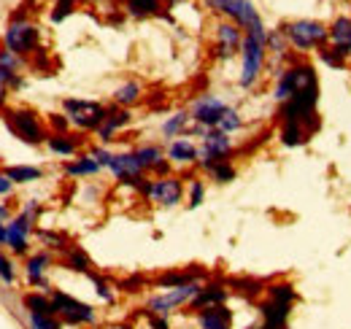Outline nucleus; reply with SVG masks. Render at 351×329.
<instances>
[{
	"label": "nucleus",
	"mask_w": 351,
	"mask_h": 329,
	"mask_svg": "<svg viewBox=\"0 0 351 329\" xmlns=\"http://www.w3.org/2000/svg\"><path fill=\"white\" fill-rule=\"evenodd\" d=\"M311 130H308L306 124H298V122H287L281 124V130H278V141H281V146H287V149H303L308 141H311Z\"/></svg>",
	"instance_id": "obj_21"
},
{
	"label": "nucleus",
	"mask_w": 351,
	"mask_h": 329,
	"mask_svg": "<svg viewBox=\"0 0 351 329\" xmlns=\"http://www.w3.org/2000/svg\"><path fill=\"white\" fill-rule=\"evenodd\" d=\"M267 297L276 300V302H284V305H295V302H298V291H295L292 284H287V281L267 287Z\"/></svg>",
	"instance_id": "obj_35"
},
{
	"label": "nucleus",
	"mask_w": 351,
	"mask_h": 329,
	"mask_svg": "<svg viewBox=\"0 0 351 329\" xmlns=\"http://www.w3.org/2000/svg\"><path fill=\"white\" fill-rule=\"evenodd\" d=\"M327 27H330V46L351 60V16H335Z\"/></svg>",
	"instance_id": "obj_17"
},
{
	"label": "nucleus",
	"mask_w": 351,
	"mask_h": 329,
	"mask_svg": "<svg viewBox=\"0 0 351 329\" xmlns=\"http://www.w3.org/2000/svg\"><path fill=\"white\" fill-rule=\"evenodd\" d=\"M5 175L14 184H30V181H41L44 173L38 167H30V164H14V167H5Z\"/></svg>",
	"instance_id": "obj_31"
},
{
	"label": "nucleus",
	"mask_w": 351,
	"mask_h": 329,
	"mask_svg": "<svg viewBox=\"0 0 351 329\" xmlns=\"http://www.w3.org/2000/svg\"><path fill=\"white\" fill-rule=\"evenodd\" d=\"M30 329H62V324L54 316H41V313H30Z\"/></svg>",
	"instance_id": "obj_42"
},
{
	"label": "nucleus",
	"mask_w": 351,
	"mask_h": 329,
	"mask_svg": "<svg viewBox=\"0 0 351 329\" xmlns=\"http://www.w3.org/2000/svg\"><path fill=\"white\" fill-rule=\"evenodd\" d=\"M316 106H319V82L311 84V86H303V89L295 92L287 103H281L278 119H281V124H287V122L306 124L311 132H316V130H319Z\"/></svg>",
	"instance_id": "obj_3"
},
{
	"label": "nucleus",
	"mask_w": 351,
	"mask_h": 329,
	"mask_svg": "<svg viewBox=\"0 0 351 329\" xmlns=\"http://www.w3.org/2000/svg\"><path fill=\"white\" fill-rule=\"evenodd\" d=\"M62 111L68 117V122L84 132H97L100 124L106 122L108 117V108L95 103V100H79V97H68L62 100Z\"/></svg>",
	"instance_id": "obj_5"
},
{
	"label": "nucleus",
	"mask_w": 351,
	"mask_h": 329,
	"mask_svg": "<svg viewBox=\"0 0 351 329\" xmlns=\"http://www.w3.org/2000/svg\"><path fill=\"white\" fill-rule=\"evenodd\" d=\"M200 278V273H189V270H178V273H165L157 278V289H178V287H186V284H195Z\"/></svg>",
	"instance_id": "obj_28"
},
{
	"label": "nucleus",
	"mask_w": 351,
	"mask_h": 329,
	"mask_svg": "<svg viewBox=\"0 0 351 329\" xmlns=\"http://www.w3.org/2000/svg\"><path fill=\"white\" fill-rule=\"evenodd\" d=\"M0 243H5V224L0 221Z\"/></svg>",
	"instance_id": "obj_52"
},
{
	"label": "nucleus",
	"mask_w": 351,
	"mask_h": 329,
	"mask_svg": "<svg viewBox=\"0 0 351 329\" xmlns=\"http://www.w3.org/2000/svg\"><path fill=\"white\" fill-rule=\"evenodd\" d=\"M141 97H143V86L138 82H125L114 89V106H122V108L135 106Z\"/></svg>",
	"instance_id": "obj_25"
},
{
	"label": "nucleus",
	"mask_w": 351,
	"mask_h": 329,
	"mask_svg": "<svg viewBox=\"0 0 351 329\" xmlns=\"http://www.w3.org/2000/svg\"><path fill=\"white\" fill-rule=\"evenodd\" d=\"M5 124L11 127V132L16 135V138H22L25 143H33V146H38V143H44L46 141V130L41 119H38V114H33V111H11V114H5Z\"/></svg>",
	"instance_id": "obj_11"
},
{
	"label": "nucleus",
	"mask_w": 351,
	"mask_h": 329,
	"mask_svg": "<svg viewBox=\"0 0 351 329\" xmlns=\"http://www.w3.org/2000/svg\"><path fill=\"white\" fill-rule=\"evenodd\" d=\"M3 100H5V82L0 79V103H3Z\"/></svg>",
	"instance_id": "obj_51"
},
{
	"label": "nucleus",
	"mask_w": 351,
	"mask_h": 329,
	"mask_svg": "<svg viewBox=\"0 0 351 329\" xmlns=\"http://www.w3.org/2000/svg\"><path fill=\"white\" fill-rule=\"evenodd\" d=\"M3 219H8V208L5 206H0V221H3Z\"/></svg>",
	"instance_id": "obj_53"
},
{
	"label": "nucleus",
	"mask_w": 351,
	"mask_h": 329,
	"mask_svg": "<svg viewBox=\"0 0 351 329\" xmlns=\"http://www.w3.org/2000/svg\"><path fill=\"white\" fill-rule=\"evenodd\" d=\"M128 14L135 19H146V16H157L162 8V0H128L125 3Z\"/></svg>",
	"instance_id": "obj_29"
},
{
	"label": "nucleus",
	"mask_w": 351,
	"mask_h": 329,
	"mask_svg": "<svg viewBox=\"0 0 351 329\" xmlns=\"http://www.w3.org/2000/svg\"><path fill=\"white\" fill-rule=\"evenodd\" d=\"M227 289L219 287V284H206V287H200V291L195 294V300L189 302L195 310H208V308H219L227 302Z\"/></svg>",
	"instance_id": "obj_19"
},
{
	"label": "nucleus",
	"mask_w": 351,
	"mask_h": 329,
	"mask_svg": "<svg viewBox=\"0 0 351 329\" xmlns=\"http://www.w3.org/2000/svg\"><path fill=\"white\" fill-rule=\"evenodd\" d=\"M14 192V181L5 175V170L0 173V197H5V195H11Z\"/></svg>",
	"instance_id": "obj_47"
},
{
	"label": "nucleus",
	"mask_w": 351,
	"mask_h": 329,
	"mask_svg": "<svg viewBox=\"0 0 351 329\" xmlns=\"http://www.w3.org/2000/svg\"><path fill=\"white\" fill-rule=\"evenodd\" d=\"M316 68L308 60H292L289 65L276 71V84H273V100L276 103H287L295 92H300L303 86L316 84Z\"/></svg>",
	"instance_id": "obj_4"
},
{
	"label": "nucleus",
	"mask_w": 351,
	"mask_h": 329,
	"mask_svg": "<svg viewBox=\"0 0 351 329\" xmlns=\"http://www.w3.org/2000/svg\"><path fill=\"white\" fill-rule=\"evenodd\" d=\"M281 30L289 46L300 54L322 51L324 46H330V27L319 19H292V22H284Z\"/></svg>",
	"instance_id": "obj_2"
},
{
	"label": "nucleus",
	"mask_w": 351,
	"mask_h": 329,
	"mask_svg": "<svg viewBox=\"0 0 351 329\" xmlns=\"http://www.w3.org/2000/svg\"><path fill=\"white\" fill-rule=\"evenodd\" d=\"M73 5H76V0H57V5L51 11V22H62L65 16H71L73 14Z\"/></svg>",
	"instance_id": "obj_44"
},
{
	"label": "nucleus",
	"mask_w": 351,
	"mask_h": 329,
	"mask_svg": "<svg viewBox=\"0 0 351 329\" xmlns=\"http://www.w3.org/2000/svg\"><path fill=\"white\" fill-rule=\"evenodd\" d=\"M130 111L128 108H122V106H111L108 108V117H106V122L100 124V130H97V138H100V143H108V141H114V135L119 132V130H125L128 124H130Z\"/></svg>",
	"instance_id": "obj_18"
},
{
	"label": "nucleus",
	"mask_w": 351,
	"mask_h": 329,
	"mask_svg": "<svg viewBox=\"0 0 351 329\" xmlns=\"http://www.w3.org/2000/svg\"><path fill=\"white\" fill-rule=\"evenodd\" d=\"M22 213H25V216H30V219L36 221V219H38V213H41V206H38L36 200H30V203H25V208H22Z\"/></svg>",
	"instance_id": "obj_49"
},
{
	"label": "nucleus",
	"mask_w": 351,
	"mask_h": 329,
	"mask_svg": "<svg viewBox=\"0 0 351 329\" xmlns=\"http://www.w3.org/2000/svg\"><path fill=\"white\" fill-rule=\"evenodd\" d=\"M89 154H92V160L100 164V167H108V164H111V157H114V151L106 149V146H95Z\"/></svg>",
	"instance_id": "obj_46"
},
{
	"label": "nucleus",
	"mask_w": 351,
	"mask_h": 329,
	"mask_svg": "<svg viewBox=\"0 0 351 329\" xmlns=\"http://www.w3.org/2000/svg\"><path fill=\"white\" fill-rule=\"evenodd\" d=\"M249 329H265V327H249Z\"/></svg>",
	"instance_id": "obj_55"
},
{
	"label": "nucleus",
	"mask_w": 351,
	"mask_h": 329,
	"mask_svg": "<svg viewBox=\"0 0 351 329\" xmlns=\"http://www.w3.org/2000/svg\"><path fill=\"white\" fill-rule=\"evenodd\" d=\"M217 130H219V132H224V135H235L238 130H243V119H241V114H238V111L230 106V108L221 114Z\"/></svg>",
	"instance_id": "obj_37"
},
{
	"label": "nucleus",
	"mask_w": 351,
	"mask_h": 329,
	"mask_svg": "<svg viewBox=\"0 0 351 329\" xmlns=\"http://www.w3.org/2000/svg\"><path fill=\"white\" fill-rule=\"evenodd\" d=\"M246 33L235 22H219L217 25V43H214V57L217 60H232L241 46H243Z\"/></svg>",
	"instance_id": "obj_14"
},
{
	"label": "nucleus",
	"mask_w": 351,
	"mask_h": 329,
	"mask_svg": "<svg viewBox=\"0 0 351 329\" xmlns=\"http://www.w3.org/2000/svg\"><path fill=\"white\" fill-rule=\"evenodd\" d=\"M38 238H41V243L49 246L51 251H62V254H68V248H71V243H68V238H65V235L51 232V230H41V232H38Z\"/></svg>",
	"instance_id": "obj_38"
},
{
	"label": "nucleus",
	"mask_w": 351,
	"mask_h": 329,
	"mask_svg": "<svg viewBox=\"0 0 351 329\" xmlns=\"http://www.w3.org/2000/svg\"><path fill=\"white\" fill-rule=\"evenodd\" d=\"M267 27L257 25L254 30L246 33L243 46H241V76H238V86L241 89H252L254 84L263 79L265 60H267Z\"/></svg>",
	"instance_id": "obj_1"
},
{
	"label": "nucleus",
	"mask_w": 351,
	"mask_h": 329,
	"mask_svg": "<svg viewBox=\"0 0 351 329\" xmlns=\"http://www.w3.org/2000/svg\"><path fill=\"white\" fill-rule=\"evenodd\" d=\"M25 308L30 313H41V316H54L57 313L51 297H46V294H27L25 297Z\"/></svg>",
	"instance_id": "obj_33"
},
{
	"label": "nucleus",
	"mask_w": 351,
	"mask_h": 329,
	"mask_svg": "<svg viewBox=\"0 0 351 329\" xmlns=\"http://www.w3.org/2000/svg\"><path fill=\"white\" fill-rule=\"evenodd\" d=\"M0 281H3V284H14V281H16L14 265H11V259H5L3 254H0Z\"/></svg>",
	"instance_id": "obj_45"
},
{
	"label": "nucleus",
	"mask_w": 351,
	"mask_h": 329,
	"mask_svg": "<svg viewBox=\"0 0 351 329\" xmlns=\"http://www.w3.org/2000/svg\"><path fill=\"white\" fill-rule=\"evenodd\" d=\"M89 278H92L95 291H97V297H100L103 302H114V289L108 287V281H103V278H100V276H95V273H89Z\"/></svg>",
	"instance_id": "obj_43"
},
{
	"label": "nucleus",
	"mask_w": 351,
	"mask_h": 329,
	"mask_svg": "<svg viewBox=\"0 0 351 329\" xmlns=\"http://www.w3.org/2000/svg\"><path fill=\"white\" fill-rule=\"evenodd\" d=\"M41 30L30 19H11L5 27V49L14 51L16 57H27L30 51L38 49Z\"/></svg>",
	"instance_id": "obj_7"
},
{
	"label": "nucleus",
	"mask_w": 351,
	"mask_h": 329,
	"mask_svg": "<svg viewBox=\"0 0 351 329\" xmlns=\"http://www.w3.org/2000/svg\"><path fill=\"white\" fill-rule=\"evenodd\" d=\"M197 149H200V154H197V164H200L203 170H208L211 164L227 160V157L232 154L235 143H232V138H230V135H224V132H219V130H208V132L203 135V143H200Z\"/></svg>",
	"instance_id": "obj_10"
},
{
	"label": "nucleus",
	"mask_w": 351,
	"mask_h": 329,
	"mask_svg": "<svg viewBox=\"0 0 351 329\" xmlns=\"http://www.w3.org/2000/svg\"><path fill=\"white\" fill-rule=\"evenodd\" d=\"M135 157H138V162L143 164V170H154L160 162H165V151L160 146H154V143L138 146L135 149Z\"/></svg>",
	"instance_id": "obj_30"
},
{
	"label": "nucleus",
	"mask_w": 351,
	"mask_h": 329,
	"mask_svg": "<svg viewBox=\"0 0 351 329\" xmlns=\"http://www.w3.org/2000/svg\"><path fill=\"white\" fill-rule=\"evenodd\" d=\"M111 329H130L128 324H117V327H111Z\"/></svg>",
	"instance_id": "obj_54"
},
{
	"label": "nucleus",
	"mask_w": 351,
	"mask_h": 329,
	"mask_svg": "<svg viewBox=\"0 0 351 329\" xmlns=\"http://www.w3.org/2000/svg\"><path fill=\"white\" fill-rule=\"evenodd\" d=\"M108 170H111V173L117 175V181H122V184H128V181H132V178H138V175L146 173L143 164L138 162L135 151H119V154H114Z\"/></svg>",
	"instance_id": "obj_15"
},
{
	"label": "nucleus",
	"mask_w": 351,
	"mask_h": 329,
	"mask_svg": "<svg viewBox=\"0 0 351 329\" xmlns=\"http://www.w3.org/2000/svg\"><path fill=\"white\" fill-rule=\"evenodd\" d=\"M200 149L189 138H176L168 143V162L171 164H195Z\"/></svg>",
	"instance_id": "obj_20"
},
{
	"label": "nucleus",
	"mask_w": 351,
	"mask_h": 329,
	"mask_svg": "<svg viewBox=\"0 0 351 329\" xmlns=\"http://www.w3.org/2000/svg\"><path fill=\"white\" fill-rule=\"evenodd\" d=\"M260 313H263V327L265 329H289V313H292V305H284V302H276V300H265L260 305Z\"/></svg>",
	"instance_id": "obj_16"
},
{
	"label": "nucleus",
	"mask_w": 351,
	"mask_h": 329,
	"mask_svg": "<svg viewBox=\"0 0 351 329\" xmlns=\"http://www.w3.org/2000/svg\"><path fill=\"white\" fill-rule=\"evenodd\" d=\"M316 57H319L322 65H327V68H332V71H349V60H346L341 51H335L332 46H324L322 51H316Z\"/></svg>",
	"instance_id": "obj_32"
},
{
	"label": "nucleus",
	"mask_w": 351,
	"mask_h": 329,
	"mask_svg": "<svg viewBox=\"0 0 351 329\" xmlns=\"http://www.w3.org/2000/svg\"><path fill=\"white\" fill-rule=\"evenodd\" d=\"M206 200V184L200 178H189V195H186V206L192 208H200Z\"/></svg>",
	"instance_id": "obj_39"
},
{
	"label": "nucleus",
	"mask_w": 351,
	"mask_h": 329,
	"mask_svg": "<svg viewBox=\"0 0 351 329\" xmlns=\"http://www.w3.org/2000/svg\"><path fill=\"white\" fill-rule=\"evenodd\" d=\"M206 173H208L217 184H230V181H235V178H238V170H235V164L230 162V160H221V162L211 164Z\"/></svg>",
	"instance_id": "obj_34"
},
{
	"label": "nucleus",
	"mask_w": 351,
	"mask_h": 329,
	"mask_svg": "<svg viewBox=\"0 0 351 329\" xmlns=\"http://www.w3.org/2000/svg\"><path fill=\"white\" fill-rule=\"evenodd\" d=\"M197 329H232V313L224 305L197 310Z\"/></svg>",
	"instance_id": "obj_22"
},
{
	"label": "nucleus",
	"mask_w": 351,
	"mask_h": 329,
	"mask_svg": "<svg viewBox=\"0 0 351 329\" xmlns=\"http://www.w3.org/2000/svg\"><path fill=\"white\" fill-rule=\"evenodd\" d=\"M230 287L235 289L238 294H243V297H260L265 291V287L260 281H254V278H238V281H232Z\"/></svg>",
	"instance_id": "obj_40"
},
{
	"label": "nucleus",
	"mask_w": 351,
	"mask_h": 329,
	"mask_svg": "<svg viewBox=\"0 0 351 329\" xmlns=\"http://www.w3.org/2000/svg\"><path fill=\"white\" fill-rule=\"evenodd\" d=\"M103 167L92 160V154H82V157H76L73 162L65 164V175H71V178H82V175H97Z\"/></svg>",
	"instance_id": "obj_27"
},
{
	"label": "nucleus",
	"mask_w": 351,
	"mask_h": 329,
	"mask_svg": "<svg viewBox=\"0 0 351 329\" xmlns=\"http://www.w3.org/2000/svg\"><path fill=\"white\" fill-rule=\"evenodd\" d=\"M51 265V256L46 254V251H41V254H36V256H30L27 259V267H25V273H27V281L33 284V287H41L46 289V267Z\"/></svg>",
	"instance_id": "obj_23"
},
{
	"label": "nucleus",
	"mask_w": 351,
	"mask_h": 329,
	"mask_svg": "<svg viewBox=\"0 0 351 329\" xmlns=\"http://www.w3.org/2000/svg\"><path fill=\"white\" fill-rule=\"evenodd\" d=\"M5 243L11 246L14 254H27V235H22L14 227H5Z\"/></svg>",
	"instance_id": "obj_41"
},
{
	"label": "nucleus",
	"mask_w": 351,
	"mask_h": 329,
	"mask_svg": "<svg viewBox=\"0 0 351 329\" xmlns=\"http://www.w3.org/2000/svg\"><path fill=\"white\" fill-rule=\"evenodd\" d=\"M46 146H49L54 154H60V157H73L82 143H79L73 135H68V132H54V135L46 138Z\"/></svg>",
	"instance_id": "obj_24"
},
{
	"label": "nucleus",
	"mask_w": 351,
	"mask_h": 329,
	"mask_svg": "<svg viewBox=\"0 0 351 329\" xmlns=\"http://www.w3.org/2000/svg\"><path fill=\"white\" fill-rule=\"evenodd\" d=\"M206 5L211 11L221 14V16H227L230 22H235L243 33L254 30L257 25H263V16H260L254 0H206Z\"/></svg>",
	"instance_id": "obj_6"
},
{
	"label": "nucleus",
	"mask_w": 351,
	"mask_h": 329,
	"mask_svg": "<svg viewBox=\"0 0 351 329\" xmlns=\"http://www.w3.org/2000/svg\"><path fill=\"white\" fill-rule=\"evenodd\" d=\"M143 197L152 200L154 206L176 208L181 203V197H184V184H181L178 175H160V178H152Z\"/></svg>",
	"instance_id": "obj_12"
},
{
	"label": "nucleus",
	"mask_w": 351,
	"mask_h": 329,
	"mask_svg": "<svg viewBox=\"0 0 351 329\" xmlns=\"http://www.w3.org/2000/svg\"><path fill=\"white\" fill-rule=\"evenodd\" d=\"M149 324H152V329H171L168 319H162V316H152V319H149Z\"/></svg>",
	"instance_id": "obj_50"
},
{
	"label": "nucleus",
	"mask_w": 351,
	"mask_h": 329,
	"mask_svg": "<svg viewBox=\"0 0 351 329\" xmlns=\"http://www.w3.org/2000/svg\"><path fill=\"white\" fill-rule=\"evenodd\" d=\"M68 117H65V114H54V117H51V127H54V130H57V132H65V130H68Z\"/></svg>",
	"instance_id": "obj_48"
},
{
	"label": "nucleus",
	"mask_w": 351,
	"mask_h": 329,
	"mask_svg": "<svg viewBox=\"0 0 351 329\" xmlns=\"http://www.w3.org/2000/svg\"><path fill=\"white\" fill-rule=\"evenodd\" d=\"M189 122H192V114H189V111H176L173 117H168V119L162 122V135L171 138V141H176V138L186 135Z\"/></svg>",
	"instance_id": "obj_26"
},
{
	"label": "nucleus",
	"mask_w": 351,
	"mask_h": 329,
	"mask_svg": "<svg viewBox=\"0 0 351 329\" xmlns=\"http://www.w3.org/2000/svg\"><path fill=\"white\" fill-rule=\"evenodd\" d=\"M200 281H195V284H186V287H178V289H171V291H162V294H157V297H152L149 300V305H146V310H149V316H168V313H173L176 308H181V305H189L192 300H195V294L200 291Z\"/></svg>",
	"instance_id": "obj_8"
},
{
	"label": "nucleus",
	"mask_w": 351,
	"mask_h": 329,
	"mask_svg": "<svg viewBox=\"0 0 351 329\" xmlns=\"http://www.w3.org/2000/svg\"><path fill=\"white\" fill-rule=\"evenodd\" d=\"M227 108H230V106L221 100L219 95H200V97L192 103L189 114H192V122L195 124H203L206 130H217L221 114H224Z\"/></svg>",
	"instance_id": "obj_13"
},
{
	"label": "nucleus",
	"mask_w": 351,
	"mask_h": 329,
	"mask_svg": "<svg viewBox=\"0 0 351 329\" xmlns=\"http://www.w3.org/2000/svg\"><path fill=\"white\" fill-rule=\"evenodd\" d=\"M65 262H68V267L71 270H76V273H92V262H89V256L82 251V248L71 246L68 248V254H65Z\"/></svg>",
	"instance_id": "obj_36"
},
{
	"label": "nucleus",
	"mask_w": 351,
	"mask_h": 329,
	"mask_svg": "<svg viewBox=\"0 0 351 329\" xmlns=\"http://www.w3.org/2000/svg\"><path fill=\"white\" fill-rule=\"evenodd\" d=\"M51 302L57 316H62L68 324H95L97 321V310L89 308L87 302L65 294V291H51Z\"/></svg>",
	"instance_id": "obj_9"
}]
</instances>
